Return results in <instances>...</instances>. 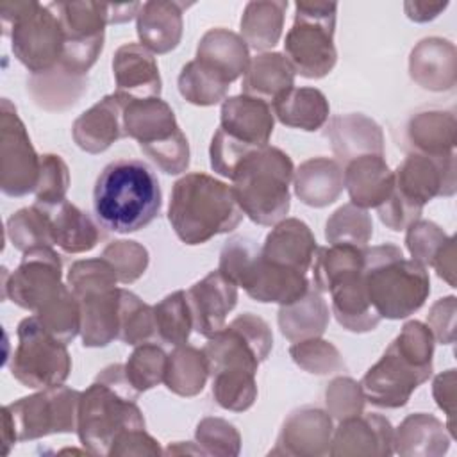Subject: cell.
<instances>
[{
    "label": "cell",
    "mask_w": 457,
    "mask_h": 457,
    "mask_svg": "<svg viewBox=\"0 0 457 457\" xmlns=\"http://www.w3.org/2000/svg\"><path fill=\"white\" fill-rule=\"evenodd\" d=\"M166 361L168 355L157 343L150 341L137 345L123 364L130 386L137 393H143L164 382Z\"/></svg>",
    "instance_id": "obj_50"
},
{
    "label": "cell",
    "mask_w": 457,
    "mask_h": 457,
    "mask_svg": "<svg viewBox=\"0 0 457 457\" xmlns=\"http://www.w3.org/2000/svg\"><path fill=\"white\" fill-rule=\"evenodd\" d=\"M432 395L436 398V403L439 409L445 411L446 414V427L450 430V436L455 437V423H453V416H455V370H446L445 373H439L434 378L432 384Z\"/></svg>",
    "instance_id": "obj_61"
},
{
    "label": "cell",
    "mask_w": 457,
    "mask_h": 457,
    "mask_svg": "<svg viewBox=\"0 0 457 457\" xmlns=\"http://www.w3.org/2000/svg\"><path fill=\"white\" fill-rule=\"evenodd\" d=\"M39 157L16 107L2 98L0 111V189L7 196L34 193L39 177Z\"/></svg>",
    "instance_id": "obj_15"
},
{
    "label": "cell",
    "mask_w": 457,
    "mask_h": 457,
    "mask_svg": "<svg viewBox=\"0 0 457 457\" xmlns=\"http://www.w3.org/2000/svg\"><path fill=\"white\" fill-rule=\"evenodd\" d=\"M275 129L271 104L248 95L225 98L218 130L234 145L253 152L268 145Z\"/></svg>",
    "instance_id": "obj_17"
},
{
    "label": "cell",
    "mask_w": 457,
    "mask_h": 457,
    "mask_svg": "<svg viewBox=\"0 0 457 457\" xmlns=\"http://www.w3.org/2000/svg\"><path fill=\"white\" fill-rule=\"evenodd\" d=\"M332 416L318 407H302L293 411L277 437L271 455L321 457L330 450Z\"/></svg>",
    "instance_id": "obj_19"
},
{
    "label": "cell",
    "mask_w": 457,
    "mask_h": 457,
    "mask_svg": "<svg viewBox=\"0 0 457 457\" xmlns=\"http://www.w3.org/2000/svg\"><path fill=\"white\" fill-rule=\"evenodd\" d=\"M325 136L339 164H346L361 155H384V134L380 125L361 112L334 116L327 125Z\"/></svg>",
    "instance_id": "obj_23"
},
{
    "label": "cell",
    "mask_w": 457,
    "mask_h": 457,
    "mask_svg": "<svg viewBox=\"0 0 457 457\" xmlns=\"http://www.w3.org/2000/svg\"><path fill=\"white\" fill-rule=\"evenodd\" d=\"M79 400L80 391L61 384L4 405V453L7 455L16 441L77 432Z\"/></svg>",
    "instance_id": "obj_9"
},
{
    "label": "cell",
    "mask_w": 457,
    "mask_h": 457,
    "mask_svg": "<svg viewBox=\"0 0 457 457\" xmlns=\"http://www.w3.org/2000/svg\"><path fill=\"white\" fill-rule=\"evenodd\" d=\"M434 343L427 323L407 321L359 382L364 398L384 409L403 407L432 375Z\"/></svg>",
    "instance_id": "obj_2"
},
{
    "label": "cell",
    "mask_w": 457,
    "mask_h": 457,
    "mask_svg": "<svg viewBox=\"0 0 457 457\" xmlns=\"http://www.w3.org/2000/svg\"><path fill=\"white\" fill-rule=\"evenodd\" d=\"M209 377L207 359L202 350L191 345L175 346L168 355L164 384L179 396H196L205 387Z\"/></svg>",
    "instance_id": "obj_42"
},
{
    "label": "cell",
    "mask_w": 457,
    "mask_h": 457,
    "mask_svg": "<svg viewBox=\"0 0 457 457\" xmlns=\"http://www.w3.org/2000/svg\"><path fill=\"white\" fill-rule=\"evenodd\" d=\"M241 220L232 187L207 173H186L171 187L168 221L186 245H202L232 232Z\"/></svg>",
    "instance_id": "obj_4"
},
{
    "label": "cell",
    "mask_w": 457,
    "mask_h": 457,
    "mask_svg": "<svg viewBox=\"0 0 457 457\" xmlns=\"http://www.w3.org/2000/svg\"><path fill=\"white\" fill-rule=\"evenodd\" d=\"M18 345L5 362L11 375L25 387L46 389L66 382L71 357L66 343L50 334L37 316L23 318L18 325Z\"/></svg>",
    "instance_id": "obj_11"
},
{
    "label": "cell",
    "mask_w": 457,
    "mask_h": 457,
    "mask_svg": "<svg viewBox=\"0 0 457 457\" xmlns=\"http://www.w3.org/2000/svg\"><path fill=\"white\" fill-rule=\"evenodd\" d=\"M127 98V95L118 91L105 95L73 121L71 136L80 150L87 154H102L114 141L125 137L123 109Z\"/></svg>",
    "instance_id": "obj_21"
},
{
    "label": "cell",
    "mask_w": 457,
    "mask_h": 457,
    "mask_svg": "<svg viewBox=\"0 0 457 457\" xmlns=\"http://www.w3.org/2000/svg\"><path fill=\"white\" fill-rule=\"evenodd\" d=\"M195 59L232 84L245 75L252 57L248 45L239 34L218 27L209 29L200 37Z\"/></svg>",
    "instance_id": "obj_31"
},
{
    "label": "cell",
    "mask_w": 457,
    "mask_h": 457,
    "mask_svg": "<svg viewBox=\"0 0 457 457\" xmlns=\"http://www.w3.org/2000/svg\"><path fill=\"white\" fill-rule=\"evenodd\" d=\"M289 355L296 366L307 373L330 375L345 370V361L339 350L321 337L296 341L289 346Z\"/></svg>",
    "instance_id": "obj_52"
},
{
    "label": "cell",
    "mask_w": 457,
    "mask_h": 457,
    "mask_svg": "<svg viewBox=\"0 0 457 457\" xmlns=\"http://www.w3.org/2000/svg\"><path fill=\"white\" fill-rule=\"evenodd\" d=\"M162 193L154 170L137 159H116L96 177L93 211L112 232L129 234L150 225L161 211Z\"/></svg>",
    "instance_id": "obj_1"
},
{
    "label": "cell",
    "mask_w": 457,
    "mask_h": 457,
    "mask_svg": "<svg viewBox=\"0 0 457 457\" xmlns=\"http://www.w3.org/2000/svg\"><path fill=\"white\" fill-rule=\"evenodd\" d=\"M100 257H104L114 268L118 282L121 284H130L137 280L148 266V250L130 239L109 243Z\"/></svg>",
    "instance_id": "obj_55"
},
{
    "label": "cell",
    "mask_w": 457,
    "mask_h": 457,
    "mask_svg": "<svg viewBox=\"0 0 457 457\" xmlns=\"http://www.w3.org/2000/svg\"><path fill=\"white\" fill-rule=\"evenodd\" d=\"M395 191L409 204L423 209L436 196H452L457 189L455 154L428 155L411 152L393 171Z\"/></svg>",
    "instance_id": "obj_16"
},
{
    "label": "cell",
    "mask_w": 457,
    "mask_h": 457,
    "mask_svg": "<svg viewBox=\"0 0 457 457\" xmlns=\"http://www.w3.org/2000/svg\"><path fill=\"white\" fill-rule=\"evenodd\" d=\"M343 180L352 200L350 204L361 209L382 205L395 187V173L389 170L384 155L375 154L346 162Z\"/></svg>",
    "instance_id": "obj_27"
},
{
    "label": "cell",
    "mask_w": 457,
    "mask_h": 457,
    "mask_svg": "<svg viewBox=\"0 0 457 457\" xmlns=\"http://www.w3.org/2000/svg\"><path fill=\"white\" fill-rule=\"evenodd\" d=\"M125 136L137 141L141 152L168 175L189 166V143L173 109L161 98H127L123 109Z\"/></svg>",
    "instance_id": "obj_8"
},
{
    "label": "cell",
    "mask_w": 457,
    "mask_h": 457,
    "mask_svg": "<svg viewBox=\"0 0 457 457\" xmlns=\"http://www.w3.org/2000/svg\"><path fill=\"white\" fill-rule=\"evenodd\" d=\"M286 9L287 2L284 0H253L245 5L239 36L248 48L264 52L278 43Z\"/></svg>",
    "instance_id": "obj_40"
},
{
    "label": "cell",
    "mask_w": 457,
    "mask_h": 457,
    "mask_svg": "<svg viewBox=\"0 0 457 457\" xmlns=\"http://www.w3.org/2000/svg\"><path fill=\"white\" fill-rule=\"evenodd\" d=\"M116 91L132 98H159L161 75L150 50L139 43L121 45L112 57Z\"/></svg>",
    "instance_id": "obj_24"
},
{
    "label": "cell",
    "mask_w": 457,
    "mask_h": 457,
    "mask_svg": "<svg viewBox=\"0 0 457 457\" xmlns=\"http://www.w3.org/2000/svg\"><path fill=\"white\" fill-rule=\"evenodd\" d=\"M373 234V221L366 209L345 204L327 220L325 239L330 245H353L366 248Z\"/></svg>",
    "instance_id": "obj_47"
},
{
    "label": "cell",
    "mask_w": 457,
    "mask_h": 457,
    "mask_svg": "<svg viewBox=\"0 0 457 457\" xmlns=\"http://www.w3.org/2000/svg\"><path fill=\"white\" fill-rule=\"evenodd\" d=\"M186 300L193 328L209 339L225 327L228 312L236 307L237 286L220 270H212L186 291Z\"/></svg>",
    "instance_id": "obj_18"
},
{
    "label": "cell",
    "mask_w": 457,
    "mask_h": 457,
    "mask_svg": "<svg viewBox=\"0 0 457 457\" xmlns=\"http://www.w3.org/2000/svg\"><path fill=\"white\" fill-rule=\"evenodd\" d=\"M446 427L432 414H409L395 430V452L405 457H437L446 453L450 437Z\"/></svg>",
    "instance_id": "obj_39"
},
{
    "label": "cell",
    "mask_w": 457,
    "mask_h": 457,
    "mask_svg": "<svg viewBox=\"0 0 457 457\" xmlns=\"http://www.w3.org/2000/svg\"><path fill=\"white\" fill-rule=\"evenodd\" d=\"M166 455H182V453H200V455H205L204 450L198 446H189V445H184V443H175V445H170L166 450H164Z\"/></svg>",
    "instance_id": "obj_63"
},
{
    "label": "cell",
    "mask_w": 457,
    "mask_h": 457,
    "mask_svg": "<svg viewBox=\"0 0 457 457\" xmlns=\"http://www.w3.org/2000/svg\"><path fill=\"white\" fill-rule=\"evenodd\" d=\"M295 193L309 207H327L343 193V168L336 159L312 157L298 166L293 175Z\"/></svg>",
    "instance_id": "obj_33"
},
{
    "label": "cell",
    "mask_w": 457,
    "mask_h": 457,
    "mask_svg": "<svg viewBox=\"0 0 457 457\" xmlns=\"http://www.w3.org/2000/svg\"><path fill=\"white\" fill-rule=\"evenodd\" d=\"M273 346L270 325L252 312L236 316L228 325L216 332L202 348L209 375L223 370L257 373Z\"/></svg>",
    "instance_id": "obj_13"
},
{
    "label": "cell",
    "mask_w": 457,
    "mask_h": 457,
    "mask_svg": "<svg viewBox=\"0 0 457 457\" xmlns=\"http://www.w3.org/2000/svg\"><path fill=\"white\" fill-rule=\"evenodd\" d=\"M395 452V428L389 420L380 414H357L339 420L328 455H352V457H387Z\"/></svg>",
    "instance_id": "obj_20"
},
{
    "label": "cell",
    "mask_w": 457,
    "mask_h": 457,
    "mask_svg": "<svg viewBox=\"0 0 457 457\" xmlns=\"http://www.w3.org/2000/svg\"><path fill=\"white\" fill-rule=\"evenodd\" d=\"M5 232L12 246L21 252L34 246H54L48 218L37 204L16 211L7 220Z\"/></svg>",
    "instance_id": "obj_51"
},
{
    "label": "cell",
    "mask_w": 457,
    "mask_h": 457,
    "mask_svg": "<svg viewBox=\"0 0 457 457\" xmlns=\"http://www.w3.org/2000/svg\"><path fill=\"white\" fill-rule=\"evenodd\" d=\"M37 204L48 218L54 246H59L66 253H82L96 246L100 230L87 212L80 211L66 198L54 204Z\"/></svg>",
    "instance_id": "obj_29"
},
{
    "label": "cell",
    "mask_w": 457,
    "mask_h": 457,
    "mask_svg": "<svg viewBox=\"0 0 457 457\" xmlns=\"http://www.w3.org/2000/svg\"><path fill=\"white\" fill-rule=\"evenodd\" d=\"M212 377V398L227 411L243 412L248 411L257 400V382L252 371L223 370Z\"/></svg>",
    "instance_id": "obj_48"
},
{
    "label": "cell",
    "mask_w": 457,
    "mask_h": 457,
    "mask_svg": "<svg viewBox=\"0 0 457 457\" xmlns=\"http://www.w3.org/2000/svg\"><path fill=\"white\" fill-rule=\"evenodd\" d=\"M405 234V245L412 261L421 266H432L437 275L452 287L455 286V237L448 236L439 225L427 220L411 223Z\"/></svg>",
    "instance_id": "obj_30"
},
{
    "label": "cell",
    "mask_w": 457,
    "mask_h": 457,
    "mask_svg": "<svg viewBox=\"0 0 457 457\" xmlns=\"http://www.w3.org/2000/svg\"><path fill=\"white\" fill-rule=\"evenodd\" d=\"M164 453L159 443L145 430V428H132L125 430L118 436L114 445L111 446L109 455H161Z\"/></svg>",
    "instance_id": "obj_60"
},
{
    "label": "cell",
    "mask_w": 457,
    "mask_h": 457,
    "mask_svg": "<svg viewBox=\"0 0 457 457\" xmlns=\"http://www.w3.org/2000/svg\"><path fill=\"white\" fill-rule=\"evenodd\" d=\"M116 271L104 257L77 261L68 271V286L77 298L89 293L112 289L116 287Z\"/></svg>",
    "instance_id": "obj_53"
},
{
    "label": "cell",
    "mask_w": 457,
    "mask_h": 457,
    "mask_svg": "<svg viewBox=\"0 0 457 457\" xmlns=\"http://www.w3.org/2000/svg\"><path fill=\"white\" fill-rule=\"evenodd\" d=\"M61 278L62 262L54 246H34L12 273L2 268V298L36 314L64 287Z\"/></svg>",
    "instance_id": "obj_14"
},
{
    "label": "cell",
    "mask_w": 457,
    "mask_h": 457,
    "mask_svg": "<svg viewBox=\"0 0 457 457\" xmlns=\"http://www.w3.org/2000/svg\"><path fill=\"white\" fill-rule=\"evenodd\" d=\"M328 320V305L316 287H309V291L296 302L280 305L277 316L282 336L291 343L321 337Z\"/></svg>",
    "instance_id": "obj_38"
},
{
    "label": "cell",
    "mask_w": 457,
    "mask_h": 457,
    "mask_svg": "<svg viewBox=\"0 0 457 457\" xmlns=\"http://www.w3.org/2000/svg\"><path fill=\"white\" fill-rule=\"evenodd\" d=\"M34 316H37L50 334L66 345L80 332V302L68 286L48 300Z\"/></svg>",
    "instance_id": "obj_46"
},
{
    "label": "cell",
    "mask_w": 457,
    "mask_h": 457,
    "mask_svg": "<svg viewBox=\"0 0 457 457\" xmlns=\"http://www.w3.org/2000/svg\"><path fill=\"white\" fill-rule=\"evenodd\" d=\"M184 2L150 0L141 4L136 16V32L139 45L152 54H168L180 43L184 23Z\"/></svg>",
    "instance_id": "obj_28"
},
{
    "label": "cell",
    "mask_w": 457,
    "mask_h": 457,
    "mask_svg": "<svg viewBox=\"0 0 457 457\" xmlns=\"http://www.w3.org/2000/svg\"><path fill=\"white\" fill-rule=\"evenodd\" d=\"M364 400L366 398L362 395L361 384L350 377L334 378L325 391L327 412L336 420L361 414L364 409Z\"/></svg>",
    "instance_id": "obj_58"
},
{
    "label": "cell",
    "mask_w": 457,
    "mask_h": 457,
    "mask_svg": "<svg viewBox=\"0 0 457 457\" xmlns=\"http://www.w3.org/2000/svg\"><path fill=\"white\" fill-rule=\"evenodd\" d=\"M446 7H448V2H405L403 4L407 18L416 23H425L437 18Z\"/></svg>",
    "instance_id": "obj_62"
},
{
    "label": "cell",
    "mask_w": 457,
    "mask_h": 457,
    "mask_svg": "<svg viewBox=\"0 0 457 457\" xmlns=\"http://www.w3.org/2000/svg\"><path fill=\"white\" fill-rule=\"evenodd\" d=\"M70 186L68 164L55 154H43L39 157V177L34 189L36 202L54 204L66 198Z\"/></svg>",
    "instance_id": "obj_56"
},
{
    "label": "cell",
    "mask_w": 457,
    "mask_h": 457,
    "mask_svg": "<svg viewBox=\"0 0 457 457\" xmlns=\"http://www.w3.org/2000/svg\"><path fill=\"white\" fill-rule=\"evenodd\" d=\"M118 337L125 345H143L155 341L154 307L145 303L132 291L121 289L120 296V332Z\"/></svg>",
    "instance_id": "obj_49"
},
{
    "label": "cell",
    "mask_w": 457,
    "mask_h": 457,
    "mask_svg": "<svg viewBox=\"0 0 457 457\" xmlns=\"http://www.w3.org/2000/svg\"><path fill=\"white\" fill-rule=\"evenodd\" d=\"M2 34L11 37L14 57L32 73L54 70L62 54V29L57 14L46 5L29 2L0 4Z\"/></svg>",
    "instance_id": "obj_7"
},
{
    "label": "cell",
    "mask_w": 457,
    "mask_h": 457,
    "mask_svg": "<svg viewBox=\"0 0 457 457\" xmlns=\"http://www.w3.org/2000/svg\"><path fill=\"white\" fill-rule=\"evenodd\" d=\"M293 175L291 157L284 150L266 145L239 162L230 187L245 216L257 225L271 227L289 212Z\"/></svg>",
    "instance_id": "obj_6"
},
{
    "label": "cell",
    "mask_w": 457,
    "mask_h": 457,
    "mask_svg": "<svg viewBox=\"0 0 457 457\" xmlns=\"http://www.w3.org/2000/svg\"><path fill=\"white\" fill-rule=\"evenodd\" d=\"M239 287L261 303L287 305L302 298L311 286L305 273L273 264L259 253Z\"/></svg>",
    "instance_id": "obj_22"
},
{
    "label": "cell",
    "mask_w": 457,
    "mask_h": 457,
    "mask_svg": "<svg viewBox=\"0 0 457 457\" xmlns=\"http://www.w3.org/2000/svg\"><path fill=\"white\" fill-rule=\"evenodd\" d=\"M195 437L205 455L234 457L241 450V436L237 428L223 418H204L198 421Z\"/></svg>",
    "instance_id": "obj_54"
},
{
    "label": "cell",
    "mask_w": 457,
    "mask_h": 457,
    "mask_svg": "<svg viewBox=\"0 0 457 457\" xmlns=\"http://www.w3.org/2000/svg\"><path fill=\"white\" fill-rule=\"evenodd\" d=\"M411 79L428 91H448L457 80V52L443 37L421 39L409 55Z\"/></svg>",
    "instance_id": "obj_25"
},
{
    "label": "cell",
    "mask_w": 457,
    "mask_h": 457,
    "mask_svg": "<svg viewBox=\"0 0 457 457\" xmlns=\"http://www.w3.org/2000/svg\"><path fill=\"white\" fill-rule=\"evenodd\" d=\"M62 29V54L59 66L71 75L86 77L96 62L109 23V4L104 2H52Z\"/></svg>",
    "instance_id": "obj_12"
},
{
    "label": "cell",
    "mask_w": 457,
    "mask_h": 457,
    "mask_svg": "<svg viewBox=\"0 0 457 457\" xmlns=\"http://www.w3.org/2000/svg\"><path fill=\"white\" fill-rule=\"evenodd\" d=\"M177 86L179 93L186 102L200 107H209L225 100L230 82L193 59L182 66Z\"/></svg>",
    "instance_id": "obj_44"
},
{
    "label": "cell",
    "mask_w": 457,
    "mask_h": 457,
    "mask_svg": "<svg viewBox=\"0 0 457 457\" xmlns=\"http://www.w3.org/2000/svg\"><path fill=\"white\" fill-rule=\"evenodd\" d=\"M259 253L261 248L253 239L246 236H234L223 245L220 252L218 270L236 286H241L245 275L248 273Z\"/></svg>",
    "instance_id": "obj_57"
},
{
    "label": "cell",
    "mask_w": 457,
    "mask_h": 457,
    "mask_svg": "<svg viewBox=\"0 0 457 457\" xmlns=\"http://www.w3.org/2000/svg\"><path fill=\"white\" fill-rule=\"evenodd\" d=\"M312 282L320 293L328 289L341 278L362 271L364 248L353 245L318 246L312 259Z\"/></svg>",
    "instance_id": "obj_43"
},
{
    "label": "cell",
    "mask_w": 457,
    "mask_h": 457,
    "mask_svg": "<svg viewBox=\"0 0 457 457\" xmlns=\"http://www.w3.org/2000/svg\"><path fill=\"white\" fill-rule=\"evenodd\" d=\"M455 311L457 302L455 296L439 298L427 316V327L430 328L436 341L441 345H452L455 339Z\"/></svg>",
    "instance_id": "obj_59"
},
{
    "label": "cell",
    "mask_w": 457,
    "mask_h": 457,
    "mask_svg": "<svg viewBox=\"0 0 457 457\" xmlns=\"http://www.w3.org/2000/svg\"><path fill=\"white\" fill-rule=\"evenodd\" d=\"M154 321L157 341L171 346L186 345L193 330L186 291H173L166 295L159 303H155Z\"/></svg>",
    "instance_id": "obj_45"
},
{
    "label": "cell",
    "mask_w": 457,
    "mask_h": 457,
    "mask_svg": "<svg viewBox=\"0 0 457 457\" xmlns=\"http://www.w3.org/2000/svg\"><path fill=\"white\" fill-rule=\"evenodd\" d=\"M328 293L332 296V314L343 328L361 334L377 328L380 323L382 318L370 303L362 271L337 280Z\"/></svg>",
    "instance_id": "obj_34"
},
{
    "label": "cell",
    "mask_w": 457,
    "mask_h": 457,
    "mask_svg": "<svg viewBox=\"0 0 457 457\" xmlns=\"http://www.w3.org/2000/svg\"><path fill=\"white\" fill-rule=\"evenodd\" d=\"M362 280L371 307L387 320L414 314L430 293L427 268L405 259L403 252L391 243L364 248Z\"/></svg>",
    "instance_id": "obj_5"
},
{
    "label": "cell",
    "mask_w": 457,
    "mask_h": 457,
    "mask_svg": "<svg viewBox=\"0 0 457 457\" xmlns=\"http://www.w3.org/2000/svg\"><path fill=\"white\" fill-rule=\"evenodd\" d=\"M137 395L123 364L104 368L93 384L80 391L77 436L87 453L109 455L120 434L145 428L143 412L136 403Z\"/></svg>",
    "instance_id": "obj_3"
},
{
    "label": "cell",
    "mask_w": 457,
    "mask_h": 457,
    "mask_svg": "<svg viewBox=\"0 0 457 457\" xmlns=\"http://www.w3.org/2000/svg\"><path fill=\"white\" fill-rule=\"evenodd\" d=\"M405 141L411 150L418 154H452L457 143V121L453 112L439 109L416 112L405 125Z\"/></svg>",
    "instance_id": "obj_36"
},
{
    "label": "cell",
    "mask_w": 457,
    "mask_h": 457,
    "mask_svg": "<svg viewBox=\"0 0 457 457\" xmlns=\"http://www.w3.org/2000/svg\"><path fill=\"white\" fill-rule=\"evenodd\" d=\"M121 287L89 293L80 302V334L86 348L107 346L120 332Z\"/></svg>",
    "instance_id": "obj_32"
},
{
    "label": "cell",
    "mask_w": 457,
    "mask_h": 457,
    "mask_svg": "<svg viewBox=\"0 0 457 457\" xmlns=\"http://www.w3.org/2000/svg\"><path fill=\"white\" fill-rule=\"evenodd\" d=\"M316 250L318 245L309 225L298 218H284L266 236L261 255L273 264L307 273Z\"/></svg>",
    "instance_id": "obj_26"
},
{
    "label": "cell",
    "mask_w": 457,
    "mask_h": 457,
    "mask_svg": "<svg viewBox=\"0 0 457 457\" xmlns=\"http://www.w3.org/2000/svg\"><path fill=\"white\" fill-rule=\"evenodd\" d=\"M336 2L295 4V20L286 34L284 55L295 73L305 79H323L337 61L334 45Z\"/></svg>",
    "instance_id": "obj_10"
},
{
    "label": "cell",
    "mask_w": 457,
    "mask_h": 457,
    "mask_svg": "<svg viewBox=\"0 0 457 457\" xmlns=\"http://www.w3.org/2000/svg\"><path fill=\"white\" fill-rule=\"evenodd\" d=\"M295 70L284 54L262 52L250 59L243 75V95L271 104L280 93L295 86Z\"/></svg>",
    "instance_id": "obj_37"
},
{
    "label": "cell",
    "mask_w": 457,
    "mask_h": 457,
    "mask_svg": "<svg viewBox=\"0 0 457 457\" xmlns=\"http://www.w3.org/2000/svg\"><path fill=\"white\" fill-rule=\"evenodd\" d=\"M273 116L286 127L314 132L328 121L330 105L316 87H289L271 102Z\"/></svg>",
    "instance_id": "obj_35"
},
{
    "label": "cell",
    "mask_w": 457,
    "mask_h": 457,
    "mask_svg": "<svg viewBox=\"0 0 457 457\" xmlns=\"http://www.w3.org/2000/svg\"><path fill=\"white\" fill-rule=\"evenodd\" d=\"M27 87L39 107L46 111H62L73 105L87 89V79L71 75L57 64L50 71L32 75Z\"/></svg>",
    "instance_id": "obj_41"
}]
</instances>
